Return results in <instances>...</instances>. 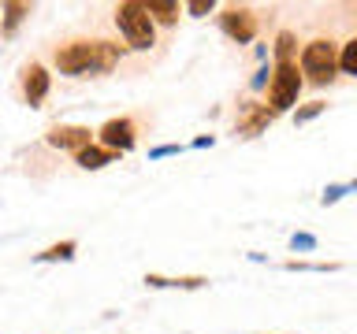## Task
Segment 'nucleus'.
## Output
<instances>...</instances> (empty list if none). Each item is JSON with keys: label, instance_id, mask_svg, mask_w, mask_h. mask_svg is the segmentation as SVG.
Here are the masks:
<instances>
[{"label": "nucleus", "instance_id": "dca6fc26", "mask_svg": "<svg viewBox=\"0 0 357 334\" xmlns=\"http://www.w3.org/2000/svg\"><path fill=\"white\" fill-rule=\"evenodd\" d=\"M339 71H346V74L357 78V38H350V41L339 49Z\"/></svg>", "mask_w": 357, "mask_h": 334}, {"label": "nucleus", "instance_id": "f8f14e48", "mask_svg": "<svg viewBox=\"0 0 357 334\" xmlns=\"http://www.w3.org/2000/svg\"><path fill=\"white\" fill-rule=\"evenodd\" d=\"M272 119H275V111H268V104H264V108H253V116L238 122V134H245V138H253V134H261V130H264Z\"/></svg>", "mask_w": 357, "mask_h": 334}, {"label": "nucleus", "instance_id": "f03ea898", "mask_svg": "<svg viewBox=\"0 0 357 334\" xmlns=\"http://www.w3.org/2000/svg\"><path fill=\"white\" fill-rule=\"evenodd\" d=\"M301 82L309 86H328L335 74H339V45L331 38H317L301 49Z\"/></svg>", "mask_w": 357, "mask_h": 334}, {"label": "nucleus", "instance_id": "9d476101", "mask_svg": "<svg viewBox=\"0 0 357 334\" xmlns=\"http://www.w3.org/2000/svg\"><path fill=\"white\" fill-rule=\"evenodd\" d=\"M145 286H156V289H164V286H175V289H201V286H208V278H205V275H178V278L145 275Z\"/></svg>", "mask_w": 357, "mask_h": 334}, {"label": "nucleus", "instance_id": "b1692460", "mask_svg": "<svg viewBox=\"0 0 357 334\" xmlns=\"http://www.w3.org/2000/svg\"><path fill=\"white\" fill-rule=\"evenodd\" d=\"M350 193H357V178H354V182H350Z\"/></svg>", "mask_w": 357, "mask_h": 334}, {"label": "nucleus", "instance_id": "7ed1b4c3", "mask_svg": "<svg viewBox=\"0 0 357 334\" xmlns=\"http://www.w3.org/2000/svg\"><path fill=\"white\" fill-rule=\"evenodd\" d=\"M116 26L127 38L130 49H153L156 45V22L149 19L142 0H123L116 8Z\"/></svg>", "mask_w": 357, "mask_h": 334}, {"label": "nucleus", "instance_id": "412c9836", "mask_svg": "<svg viewBox=\"0 0 357 334\" xmlns=\"http://www.w3.org/2000/svg\"><path fill=\"white\" fill-rule=\"evenodd\" d=\"M183 152V145H156V149H149V160H164V156H178Z\"/></svg>", "mask_w": 357, "mask_h": 334}, {"label": "nucleus", "instance_id": "f3484780", "mask_svg": "<svg viewBox=\"0 0 357 334\" xmlns=\"http://www.w3.org/2000/svg\"><path fill=\"white\" fill-rule=\"evenodd\" d=\"M324 108H328L324 100H309V104L294 108V122H298V127H301V122H312L317 116H324Z\"/></svg>", "mask_w": 357, "mask_h": 334}, {"label": "nucleus", "instance_id": "aec40b11", "mask_svg": "<svg viewBox=\"0 0 357 334\" xmlns=\"http://www.w3.org/2000/svg\"><path fill=\"white\" fill-rule=\"evenodd\" d=\"M346 193H350V186H328L324 197H320V205H335V200H342Z\"/></svg>", "mask_w": 357, "mask_h": 334}, {"label": "nucleus", "instance_id": "1a4fd4ad", "mask_svg": "<svg viewBox=\"0 0 357 334\" xmlns=\"http://www.w3.org/2000/svg\"><path fill=\"white\" fill-rule=\"evenodd\" d=\"M116 160H119V156L108 152V149H100V145H89V149L75 152V164L82 167V171H100V167H108V164H116Z\"/></svg>", "mask_w": 357, "mask_h": 334}, {"label": "nucleus", "instance_id": "423d86ee", "mask_svg": "<svg viewBox=\"0 0 357 334\" xmlns=\"http://www.w3.org/2000/svg\"><path fill=\"white\" fill-rule=\"evenodd\" d=\"M220 26L231 41H238V45H250L257 38V15L250 8H223L220 11Z\"/></svg>", "mask_w": 357, "mask_h": 334}, {"label": "nucleus", "instance_id": "39448f33", "mask_svg": "<svg viewBox=\"0 0 357 334\" xmlns=\"http://www.w3.org/2000/svg\"><path fill=\"white\" fill-rule=\"evenodd\" d=\"M97 141H100V149H108V152H130L134 149V141H138V127H134V119L127 116H119V119H108L105 127L97 130Z\"/></svg>", "mask_w": 357, "mask_h": 334}, {"label": "nucleus", "instance_id": "4be33fe9", "mask_svg": "<svg viewBox=\"0 0 357 334\" xmlns=\"http://www.w3.org/2000/svg\"><path fill=\"white\" fill-rule=\"evenodd\" d=\"M212 8H216L212 0H190V4H186V11H190V15H208Z\"/></svg>", "mask_w": 357, "mask_h": 334}, {"label": "nucleus", "instance_id": "4468645a", "mask_svg": "<svg viewBox=\"0 0 357 334\" xmlns=\"http://www.w3.org/2000/svg\"><path fill=\"white\" fill-rule=\"evenodd\" d=\"M294 49H298V38L290 30L275 33V63H294Z\"/></svg>", "mask_w": 357, "mask_h": 334}, {"label": "nucleus", "instance_id": "ddd939ff", "mask_svg": "<svg viewBox=\"0 0 357 334\" xmlns=\"http://www.w3.org/2000/svg\"><path fill=\"white\" fill-rule=\"evenodd\" d=\"M145 11H149L153 22H175L178 19V4H175V0H145Z\"/></svg>", "mask_w": 357, "mask_h": 334}, {"label": "nucleus", "instance_id": "9b49d317", "mask_svg": "<svg viewBox=\"0 0 357 334\" xmlns=\"http://www.w3.org/2000/svg\"><path fill=\"white\" fill-rule=\"evenodd\" d=\"M75 253H78V241H75V238H67V241H56V245H49V249L33 253V260H38V264H56V260H75Z\"/></svg>", "mask_w": 357, "mask_h": 334}, {"label": "nucleus", "instance_id": "0eeeda50", "mask_svg": "<svg viewBox=\"0 0 357 334\" xmlns=\"http://www.w3.org/2000/svg\"><path fill=\"white\" fill-rule=\"evenodd\" d=\"M45 141L52 145V149H67V152H82L93 145V130L89 127H78V122H60V127H52L45 134Z\"/></svg>", "mask_w": 357, "mask_h": 334}, {"label": "nucleus", "instance_id": "5701e85b", "mask_svg": "<svg viewBox=\"0 0 357 334\" xmlns=\"http://www.w3.org/2000/svg\"><path fill=\"white\" fill-rule=\"evenodd\" d=\"M268 82V67H261V71H257V78H253V89H261Z\"/></svg>", "mask_w": 357, "mask_h": 334}, {"label": "nucleus", "instance_id": "2eb2a0df", "mask_svg": "<svg viewBox=\"0 0 357 334\" xmlns=\"http://www.w3.org/2000/svg\"><path fill=\"white\" fill-rule=\"evenodd\" d=\"M30 15V4H19V0H11V4H4V33H15L19 22Z\"/></svg>", "mask_w": 357, "mask_h": 334}, {"label": "nucleus", "instance_id": "a211bd4d", "mask_svg": "<svg viewBox=\"0 0 357 334\" xmlns=\"http://www.w3.org/2000/svg\"><path fill=\"white\" fill-rule=\"evenodd\" d=\"M287 271H339V264H312V260H287Z\"/></svg>", "mask_w": 357, "mask_h": 334}, {"label": "nucleus", "instance_id": "6e6552de", "mask_svg": "<svg viewBox=\"0 0 357 334\" xmlns=\"http://www.w3.org/2000/svg\"><path fill=\"white\" fill-rule=\"evenodd\" d=\"M49 86H52V78L45 71V63H30L26 71H22V97H26L30 108H38L41 100L49 97Z\"/></svg>", "mask_w": 357, "mask_h": 334}, {"label": "nucleus", "instance_id": "20e7f679", "mask_svg": "<svg viewBox=\"0 0 357 334\" xmlns=\"http://www.w3.org/2000/svg\"><path fill=\"white\" fill-rule=\"evenodd\" d=\"M301 71L298 63H275L272 67V82H268V111H290L298 104V93H301Z\"/></svg>", "mask_w": 357, "mask_h": 334}, {"label": "nucleus", "instance_id": "6ab92c4d", "mask_svg": "<svg viewBox=\"0 0 357 334\" xmlns=\"http://www.w3.org/2000/svg\"><path fill=\"white\" fill-rule=\"evenodd\" d=\"M290 249L294 253H312L317 249V238H312V234H294V238H290Z\"/></svg>", "mask_w": 357, "mask_h": 334}, {"label": "nucleus", "instance_id": "f257e3e1", "mask_svg": "<svg viewBox=\"0 0 357 334\" xmlns=\"http://www.w3.org/2000/svg\"><path fill=\"white\" fill-rule=\"evenodd\" d=\"M123 49L112 41H67L56 49V67L60 74H71V78H86V74H105L119 63Z\"/></svg>", "mask_w": 357, "mask_h": 334}]
</instances>
